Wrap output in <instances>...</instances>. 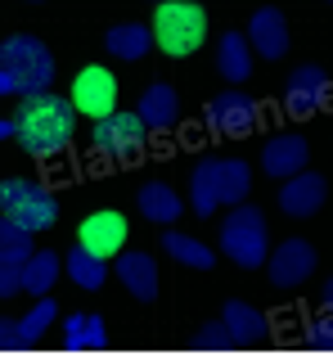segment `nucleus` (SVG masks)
Listing matches in <instances>:
<instances>
[{
  "instance_id": "f257e3e1",
  "label": "nucleus",
  "mask_w": 333,
  "mask_h": 356,
  "mask_svg": "<svg viewBox=\"0 0 333 356\" xmlns=\"http://www.w3.org/2000/svg\"><path fill=\"white\" fill-rule=\"evenodd\" d=\"M14 136L27 154L36 158H54L72 136H77V108L72 99L41 90V95H23V108L14 118Z\"/></svg>"
},
{
  "instance_id": "f03ea898",
  "label": "nucleus",
  "mask_w": 333,
  "mask_h": 356,
  "mask_svg": "<svg viewBox=\"0 0 333 356\" xmlns=\"http://www.w3.org/2000/svg\"><path fill=\"white\" fill-rule=\"evenodd\" d=\"M221 252L244 270L266 266V257H271V235H266L262 208H253L248 199L230 208V217L221 221Z\"/></svg>"
},
{
  "instance_id": "7ed1b4c3",
  "label": "nucleus",
  "mask_w": 333,
  "mask_h": 356,
  "mask_svg": "<svg viewBox=\"0 0 333 356\" xmlns=\"http://www.w3.org/2000/svg\"><path fill=\"white\" fill-rule=\"evenodd\" d=\"M149 27H153V45L158 50H166L171 59H185L207 36V9L194 5V0H162Z\"/></svg>"
},
{
  "instance_id": "20e7f679",
  "label": "nucleus",
  "mask_w": 333,
  "mask_h": 356,
  "mask_svg": "<svg viewBox=\"0 0 333 356\" xmlns=\"http://www.w3.org/2000/svg\"><path fill=\"white\" fill-rule=\"evenodd\" d=\"M0 68L14 72L18 95H41V90H50V81H54V54H50V45H45L41 36L14 32L5 45H0Z\"/></svg>"
},
{
  "instance_id": "39448f33",
  "label": "nucleus",
  "mask_w": 333,
  "mask_h": 356,
  "mask_svg": "<svg viewBox=\"0 0 333 356\" xmlns=\"http://www.w3.org/2000/svg\"><path fill=\"white\" fill-rule=\"evenodd\" d=\"M0 217H14L18 226H27L36 235V230H50L59 221V203L41 181L9 176V181H0Z\"/></svg>"
},
{
  "instance_id": "423d86ee",
  "label": "nucleus",
  "mask_w": 333,
  "mask_h": 356,
  "mask_svg": "<svg viewBox=\"0 0 333 356\" xmlns=\"http://www.w3.org/2000/svg\"><path fill=\"white\" fill-rule=\"evenodd\" d=\"M144 136H149V127L140 122V113H117V108H113L108 118L95 122V131H90V145H95L104 158L131 163V158H140Z\"/></svg>"
},
{
  "instance_id": "0eeeda50",
  "label": "nucleus",
  "mask_w": 333,
  "mask_h": 356,
  "mask_svg": "<svg viewBox=\"0 0 333 356\" xmlns=\"http://www.w3.org/2000/svg\"><path fill=\"white\" fill-rule=\"evenodd\" d=\"M72 108L77 113H86L90 122L108 118L117 108V77L108 68H99V63H90V68L77 72V81H72Z\"/></svg>"
},
{
  "instance_id": "6e6552de",
  "label": "nucleus",
  "mask_w": 333,
  "mask_h": 356,
  "mask_svg": "<svg viewBox=\"0 0 333 356\" xmlns=\"http://www.w3.org/2000/svg\"><path fill=\"white\" fill-rule=\"evenodd\" d=\"M257 118H262L257 99H253V95H244L239 86H234V90H221V95L207 104V122H212V131H221V136H230V140L253 136V131H257Z\"/></svg>"
},
{
  "instance_id": "1a4fd4ad",
  "label": "nucleus",
  "mask_w": 333,
  "mask_h": 356,
  "mask_svg": "<svg viewBox=\"0 0 333 356\" xmlns=\"http://www.w3.org/2000/svg\"><path fill=\"white\" fill-rule=\"evenodd\" d=\"M316 270V248L307 239H284L280 248L266 257V275H271V289H302Z\"/></svg>"
},
{
  "instance_id": "9d476101",
  "label": "nucleus",
  "mask_w": 333,
  "mask_h": 356,
  "mask_svg": "<svg viewBox=\"0 0 333 356\" xmlns=\"http://www.w3.org/2000/svg\"><path fill=\"white\" fill-rule=\"evenodd\" d=\"M329 99V72L316 68V63H302V68L289 72V86H284V108L293 118H311L316 108H325Z\"/></svg>"
},
{
  "instance_id": "9b49d317",
  "label": "nucleus",
  "mask_w": 333,
  "mask_h": 356,
  "mask_svg": "<svg viewBox=\"0 0 333 356\" xmlns=\"http://www.w3.org/2000/svg\"><path fill=\"white\" fill-rule=\"evenodd\" d=\"M325 199H329V181L320 172H307V167L280 185V212L293 221H307L311 212H320Z\"/></svg>"
},
{
  "instance_id": "f8f14e48",
  "label": "nucleus",
  "mask_w": 333,
  "mask_h": 356,
  "mask_svg": "<svg viewBox=\"0 0 333 356\" xmlns=\"http://www.w3.org/2000/svg\"><path fill=\"white\" fill-rule=\"evenodd\" d=\"M77 243L90 248L95 257H117V252L126 248V217L113 212V208L90 212V217L81 221V230H77Z\"/></svg>"
},
{
  "instance_id": "ddd939ff",
  "label": "nucleus",
  "mask_w": 333,
  "mask_h": 356,
  "mask_svg": "<svg viewBox=\"0 0 333 356\" xmlns=\"http://www.w3.org/2000/svg\"><path fill=\"white\" fill-rule=\"evenodd\" d=\"M244 36H248V45H253V54H262V59H271V63L289 54V18H284L275 5L257 9Z\"/></svg>"
},
{
  "instance_id": "4468645a",
  "label": "nucleus",
  "mask_w": 333,
  "mask_h": 356,
  "mask_svg": "<svg viewBox=\"0 0 333 356\" xmlns=\"http://www.w3.org/2000/svg\"><path fill=\"white\" fill-rule=\"evenodd\" d=\"M307 167V140L302 136H271L262 145V172L271 181H289Z\"/></svg>"
},
{
  "instance_id": "2eb2a0df",
  "label": "nucleus",
  "mask_w": 333,
  "mask_h": 356,
  "mask_svg": "<svg viewBox=\"0 0 333 356\" xmlns=\"http://www.w3.org/2000/svg\"><path fill=\"white\" fill-rule=\"evenodd\" d=\"M221 325L230 330V339H234V348H253V343L266 339V330H271V321H266V312H257L253 302H225V312H221Z\"/></svg>"
},
{
  "instance_id": "dca6fc26",
  "label": "nucleus",
  "mask_w": 333,
  "mask_h": 356,
  "mask_svg": "<svg viewBox=\"0 0 333 356\" xmlns=\"http://www.w3.org/2000/svg\"><path fill=\"white\" fill-rule=\"evenodd\" d=\"M117 280L131 289L140 302L158 298V261L149 252H117Z\"/></svg>"
},
{
  "instance_id": "f3484780",
  "label": "nucleus",
  "mask_w": 333,
  "mask_h": 356,
  "mask_svg": "<svg viewBox=\"0 0 333 356\" xmlns=\"http://www.w3.org/2000/svg\"><path fill=\"white\" fill-rule=\"evenodd\" d=\"M135 113H140V122L149 131H171L176 122H180V95H176L166 81H153L140 95V108H135Z\"/></svg>"
},
{
  "instance_id": "a211bd4d",
  "label": "nucleus",
  "mask_w": 333,
  "mask_h": 356,
  "mask_svg": "<svg viewBox=\"0 0 333 356\" xmlns=\"http://www.w3.org/2000/svg\"><path fill=\"white\" fill-rule=\"evenodd\" d=\"M216 72L225 81H248L253 77V45H248V36L239 32V27H230L225 36H221V45H216Z\"/></svg>"
},
{
  "instance_id": "6ab92c4d",
  "label": "nucleus",
  "mask_w": 333,
  "mask_h": 356,
  "mask_svg": "<svg viewBox=\"0 0 333 356\" xmlns=\"http://www.w3.org/2000/svg\"><path fill=\"white\" fill-rule=\"evenodd\" d=\"M104 45H108L113 59L135 63V59H144V54L153 50V27L149 23H117V27H108Z\"/></svg>"
},
{
  "instance_id": "aec40b11",
  "label": "nucleus",
  "mask_w": 333,
  "mask_h": 356,
  "mask_svg": "<svg viewBox=\"0 0 333 356\" xmlns=\"http://www.w3.org/2000/svg\"><path fill=\"white\" fill-rule=\"evenodd\" d=\"M140 217H149L153 226H171V221L185 217V203L166 181H149L140 190Z\"/></svg>"
},
{
  "instance_id": "412c9836",
  "label": "nucleus",
  "mask_w": 333,
  "mask_h": 356,
  "mask_svg": "<svg viewBox=\"0 0 333 356\" xmlns=\"http://www.w3.org/2000/svg\"><path fill=\"white\" fill-rule=\"evenodd\" d=\"M63 348L68 352H104L108 348V330L99 316H86V312H72L63 321Z\"/></svg>"
},
{
  "instance_id": "4be33fe9",
  "label": "nucleus",
  "mask_w": 333,
  "mask_h": 356,
  "mask_svg": "<svg viewBox=\"0 0 333 356\" xmlns=\"http://www.w3.org/2000/svg\"><path fill=\"white\" fill-rule=\"evenodd\" d=\"M248 190H253V167H248L244 158H216V194H221V208L244 203Z\"/></svg>"
},
{
  "instance_id": "5701e85b",
  "label": "nucleus",
  "mask_w": 333,
  "mask_h": 356,
  "mask_svg": "<svg viewBox=\"0 0 333 356\" xmlns=\"http://www.w3.org/2000/svg\"><path fill=\"white\" fill-rule=\"evenodd\" d=\"M63 270H68V280L77 289H99L108 280V257H95L90 248H68V257H63Z\"/></svg>"
},
{
  "instance_id": "b1692460",
  "label": "nucleus",
  "mask_w": 333,
  "mask_h": 356,
  "mask_svg": "<svg viewBox=\"0 0 333 356\" xmlns=\"http://www.w3.org/2000/svg\"><path fill=\"white\" fill-rule=\"evenodd\" d=\"M162 252L176 257L180 266H194V270H212V266H216V252H212L207 243L180 235V230H166V235H162Z\"/></svg>"
},
{
  "instance_id": "393cba45",
  "label": "nucleus",
  "mask_w": 333,
  "mask_h": 356,
  "mask_svg": "<svg viewBox=\"0 0 333 356\" xmlns=\"http://www.w3.org/2000/svg\"><path fill=\"white\" fill-rule=\"evenodd\" d=\"M189 203L198 217H212L221 208V194H216V158H203L189 176Z\"/></svg>"
},
{
  "instance_id": "a878e982",
  "label": "nucleus",
  "mask_w": 333,
  "mask_h": 356,
  "mask_svg": "<svg viewBox=\"0 0 333 356\" xmlns=\"http://www.w3.org/2000/svg\"><path fill=\"white\" fill-rule=\"evenodd\" d=\"M54 280H59V252H41L36 248L32 257L23 261V293L45 298L54 289Z\"/></svg>"
},
{
  "instance_id": "bb28decb",
  "label": "nucleus",
  "mask_w": 333,
  "mask_h": 356,
  "mask_svg": "<svg viewBox=\"0 0 333 356\" xmlns=\"http://www.w3.org/2000/svg\"><path fill=\"white\" fill-rule=\"evenodd\" d=\"M32 230L27 226H18L14 217H0V257L5 261H27L32 257Z\"/></svg>"
},
{
  "instance_id": "cd10ccee",
  "label": "nucleus",
  "mask_w": 333,
  "mask_h": 356,
  "mask_svg": "<svg viewBox=\"0 0 333 356\" xmlns=\"http://www.w3.org/2000/svg\"><path fill=\"white\" fill-rule=\"evenodd\" d=\"M54 316H59V312H54V302H50V298H36V307L23 316V321H18V330H23V352L41 343V334L54 325Z\"/></svg>"
},
{
  "instance_id": "c85d7f7f",
  "label": "nucleus",
  "mask_w": 333,
  "mask_h": 356,
  "mask_svg": "<svg viewBox=\"0 0 333 356\" xmlns=\"http://www.w3.org/2000/svg\"><path fill=\"white\" fill-rule=\"evenodd\" d=\"M189 348L194 352H234V339H230V330L221 321H207L203 330H194Z\"/></svg>"
},
{
  "instance_id": "c756f323",
  "label": "nucleus",
  "mask_w": 333,
  "mask_h": 356,
  "mask_svg": "<svg viewBox=\"0 0 333 356\" xmlns=\"http://www.w3.org/2000/svg\"><path fill=\"white\" fill-rule=\"evenodd\" d=\"M307 348L311 352H333V312L325 307V316H316V321L307 325Z\"/></svg>"
},
{
  "instance_id": "7c9ffc66",
  "label": "nucleus",
  "mask_w": 333,
  "mask_h": 356,
  "mask_svg": "<svg viewBox=\"0 0 333 356\" xmlns=\"http://www.w3.org/2000/svg\"><path fill=\"white\" fill-rule=\"evenodd\" d=\"M23 293V261H5L0 257V298Z\"/></svg>"
},
{
  "instance_id": "2f4dec72",
  "label": "nucleus",
  "mask_w": 333,
  "mask_h": 356,
  "mask_svg": "<svg viewBox=\"0 0 333 356\" xmlns=\"http://www.w3.org/2000/svg\"><path fill=\"white\" fill-rule=\"evenodd\" d=\"M0 352H23V330L14 316H0Z\"/></svg>"
},
{
  "instance_id": "473e14b6",
  "label": "nucleus",
  "mask_w": 333,
  "mask_h": 356,
  "mask_svg": "<svg viewBox=\"0 0 333 356\" xmlns=\"http://www.w3.org/2000/svg\"><path fill=\"white\" fill-rule=\"evenodd\" d=\"M0 95H18V81H14V72H5V68H0Z\"/></svg>"
},
{
  "instance_id": "72a5a7b5",
  "label": "nucleus",
  "mask_w": 333,
  "mask_h": 356,
  "mask_svg": "<svg viewBox=\"0 0 333 356\" xmlns=\"http://www.w3.org/2000/svg\"><path fill=\"white\" fill-rule=\"evenodd\" d=\"M325 307H329V312H333V275L325 280Z\"/></svg>"
},
{
  "instance_id": "f704fd0d",
  "label": "nucleus",
  "mask_w": 333,
  "mask_h": 356,
  "mask_svg": "<svg viewBox=\"0 0 333 356\" xmlns=\"http://www.w3.org/2000/svg\"><path fill=\"white\" fill-rule=\"evenodd\" d=\"M9 136H14V122H5V118H0V140H9Z\"/></svg>"
},
{
  "instance_id": "c9c22d12",
  "label": "nucleus",
  "mask_w": 333,
  "mask_h": 356,
  "mask_svg": "<svg viewBox=\"0 0 333 356\" xmlns=\"http://www.w3.org/2000/svg\"><path fill=\"white\" fill-rule=\"evenodd\" d=\"M27 5H45V0H27Z\"/></svg>"
},
{
  "instance_id": "e433bc0d",
  "label": "nucleus",
  "mask_w": 333,
  "mask_h": 356,
  "mask_svg": "<svg viewBox=\"0 0 333 356\" xmlns=\"http://www.w3.org/2000/svg\"><path fill=\"white\" fill-rule=\"evenodd\" d=\"M329 5H333V0H329Z\"/></svg>"
},
{
  "instance_id": "4c0bfd02",
  "label": "nucleus",
  "mask_w": 333,
  "mask_h": 356,
  "mask_svg": "<svg viewBox=\"0 0 333 356\" xmlns=\"http://www.w3.org/2000/svg\"><path fill=\"white\" fill-rule=\"evenodd\" d=\"M158 5H162V0H158Z\"/></svg>"
}]
</instances>
